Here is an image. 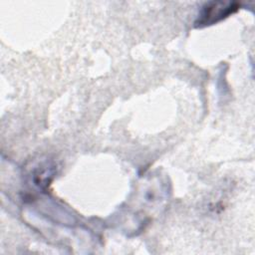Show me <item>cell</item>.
Segmentation results:
<instances>
[{"label":"cell","mask_w":255,"mask_h":255,"mask_svg":"<svg viewBox=\"0 0 255 255\" xmlns=\"http://www.w3.org/2000/svg\"><path fill=\"white\" fill-rule=\"evenodd\" d=\"M238 8L239 4L237 2L209 1L201 7L195 21V27H204L215 24L236 12Z\"/></svg>","instance_id":"1"}]
</instances>
